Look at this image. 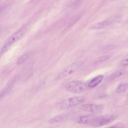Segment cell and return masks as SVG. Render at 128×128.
<instances>
[{"mask_svg":"<svg viewBox=\"0 0 128 128\" xmlns=\"http://www.w3.org/2000/svg\"><path fill=\"white\" fill-rule=\"evenodd\" d=\"M27 30V28L26 26H24L20 29L18 30L16 32L12 34L6 40L2 48V50L4 51V50L6 49L8 47L10 46L14 42H18L20 39H21L24 36Z\"/></svg>","mask_w":128,"mask_h":128,"instance_id":"6da1fadb","label":"cell"},{"mask_svg":"<svg viewBox=\"0 0 128 128\" xmlns=\"http://www.w3.org/2000/svg\"><path fill=\"white\" fill-rule=\"evenodd\" d=\"M29 53L28 52H26L24 54H22L20 57H19L17 60L16 63L17 64L20 65L22 64H24L28 58L29 57Z\"/></svg>","mask_w":128,"mask_h":128,"instance_id":"4fadbf2b","label":"cell"},{"mask_svg":"<svg viewBox=\"0 0 128 128\" xmlns=\"http://www.w3.org/2000/svg\"><path fill=\"white\" fill-rule=\"evenodd\" d=\"M116 118V116L114 115L100 116L94 118L91 124L92 126L98 127L101 126L112 122Z\"/></svg>","mask_w":128,"mask_h":128,"instance_id":"277c9868","label":"cell"},{"mask_svg":"<svg viewBox=\"0 0 128 128\" xmlns=\"http://www.w3.org/2000/svg\"><path fill=\"white\" fill-rule=\"evenodd\" d=\"M68 114H60L50 119L48 122L50 124H54L58 122H62L66 120L68 118Z\"/></svg>","mask_w":128,"mask_h":128,"instance_id":"8fae6325","label":"cell"},{"mask_svg":"<svg viewBox=\"0 0 128 128\" xmlns=\"http://www.w3.org/2000/svg\"><path fill=\"white\" fill-rule=\"evenodd\" d=\"M116 48V45H114V44H110V45H108V46H106L105 47H104V50H112L114 48Z\"/></svg>","mask_w":128,"mask_h":128,"instance_id":"9a60e30c","label":"cell"},{"mask_svg":"<svg viewBox=\"0 0 128 128\" xmlns=\"http://www.w3.org/2000/svg\"><path fill=\"white\" fill-rule=\"evenodd\" d=\"M82 62H76L71 64L61 71V72L60 73L59 76L60 78H64L71 74L79 68Z\"/></svg>","mask_w":128,"mask_h":128,"instance_id":"5b68a950","label":"cell"},{"mask_svg":"<svg viewBox=\"0 0 128 128\" xmlns=\"http://www.w3.org/2000/svg\"><path fill=\"white\" fill-rule=\"evenodd\" d=\"M94 118L92 115H81L76 117L75 121L79 124H91Z\"/></svg>","mask_w":128,"mask_h":128,"instance_id":"52a82bcc","label":"cell"},{"mask_svg":"<svg viewBox=\"0 0 128 128\" xmlns=\"http://www.w3.org/2000/svg\"><path fill=\"white\" fill-rule=\"evenodd\" d=\"M66 89L69 92L74 94H80L85 92L88 85L82 81H72L66 84Z\"/></svg>","mask_w":128,"mask_h":128,"instance_id":"7a4b0ae2","label":"cell"},{"mask_svg":"<svg viewBox=\"0 0 128 128\" xmlns=\"http://www.w3.org/2000/svg\"></svg>","mask_w":128,"mask_h":128,"instance_id":"ffe728a7","label":"cell"},{"mask_svg":"<svg viewBox=\"0 0 128 128\" xmlns=\"http://www.w3.org/2000/svg\"><path fill=\"white\" fill-rule=\"evenodd\" d=\"M104 108V106L102 104H86L80 106V109L82 110L92 112H100Z\"/></svg>","mask_w":128,"mask_h":128,"instance_id":"8992f818","label":"cell"},{"mask_svg":"<svg viewBox=\"0 0 128 128\" xmlns=\"http://www.w3.org/2000/svg\"><path fill=\"white\" fill-rule=\"evenodd\" d=\"M126 73V71L124 70H118L114 73L112 74L109 77V79L110 80H115L122 76H123Z\"/></svg>","mask_w":128,"mask_h":128,"instance_id":"7c38bea8","label":"cell"},{"mask_svg":"<svg viewBox=\"0 0 128 128\" xmlns=\"http://www.w3.org/2000/svg\"><path fill=\"white\" fill-rule=\"evenodd\" d=\"M2 10V6H0V12Z\"/></svg>","mask_w":128,"mask_h":128,"instance_id":"ac0fdd59","label":"cell"},{"mask_svg":"<svg viewBox=\"0 0 128 128\" xmlns=\"http://www.w3.org/2000/svg\"><path fill=\"white\" fill-rule=\"evenodd\" d=\"M111 1H115V0H110Z\"/></svg>","mask_w":128,"mask_h":128,"instance_id":"d6986e66","label":"cell"},{"mask_svg":"<svg viewBox=\"0 0 128 128\" xmlns=\"http://www.w3.org/2000/svg\"><path fill=\"white\" fill-rule=\"evenodd\" d=\"M16 77H15L12 80H10L4 88L0 92V100L12 90L16 82Z\"/></svg>","mask_w":128,"mask_h":128,"instance_id":"ba28073f","label":"cell"},{"mask_svg":"<svg viewBox=\"0 0 128 128\" xmlns=\"http://www.w3.org/2000/svg\"><path fill=\"white\" fill-rule=\"evenodd\" d=\"M120 128L118 126H110L109 128Z\"/></svg>","mask_w":128,"mask_h":128,"instance_id":"e0dca14e","label":"cell"},{"mask_svg":"<svg viewBox=\"0 0 128 128\" xmlns=\"http://www.w3.org/2000/svg\"><path fill=\"white\" fill-rule=\"evenodd\" d=\"M104 78V76L102 75H98L93 78L88 84V88H92L96 86Z\"/></svg>","mask_w":128,"mask_h":128,"instance_id":"30bf717a","label":"cell"},{"mask_svg":"<svg viewBox=\"0 0 128 128\" xmlns=\"http://www.w3.org/2000/svg\"><path fill=\"white\" fill-rule=\"evenodd\" d=\"M128 88V84H120L116 88V92L120 94L124 92Z\"/></svg>","mask_w":128,"mask_h":128,"instance_id":"5bb4252c","label":"cell"},{"mask_svg":"<svg viewBox=\"0 0 128 128\" xmlns=\"http://www.w3.org/2000/svg\"><path fill=\"white\" fill-rule=\"evenodd\" d=\"M120 64L122 66H127V65H128V58L122 60L120 62Z\"/></svg>","mask_w":128,"mask_h":128,"instance_id":"2e32d148","label":"cell"},{"mask_svg":"<svg viewBox=\"0 0 128 128\" xmlns=\"http://www.w3.org/2000/svg\"><path fill=\"white\" fill-rule=\"evenodd\" d=\"M85 100L84 96H74L64 100L60 102L58 106L60 109H66L76 106Z\"/></svg>","mask_w":128,"mask_h":128,"instance_id":"3957f363","label":"cell"},{"mask_svg":"<svg viewBox=\"0 0 128 128\" xmlns=\"http://www.w3.org/2000/svg\"><path fill=\"white\" fill-rule=\"evenodd\" d=\"M112 22L111 20H104L102 22H98L92 25L90 27V29L91 30H100L102 28H104L107 26H108L110 23Z\"/></svg>","mask_w":128,"mask_h":128,"instance_id":"9c48e42d","label":"cell"}]
</instances>
